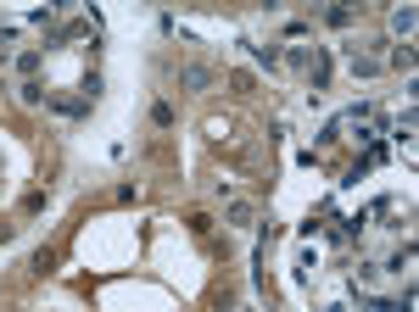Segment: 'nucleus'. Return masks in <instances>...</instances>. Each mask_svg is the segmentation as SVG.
Masks as SVG:
<instances>
[{"instance_id": "4", "label": "nucleus", "mask_w": 419, "mask_h": 312, "mask_svg": "<svg viewBox=\"0 0 419 312\" xmlns=\"http://www.w3.org/2000/svg\"><path fill=\"white\" fill-rule=\"evenodd\" d=\"M324 17H330V23H335V28H347V23H352V6H330V12H324Z\"/></svg>"}, {"instance_id": "2", "label": "nucleus", "mask_w": 419, "mask_h": 312, "mask_svg": "<svg viewBox=\"0 0 419 312\" xmlns=\"http://www.w3.org/2000/svg\"><path fill=\"white\" fill-rule=\"evenodd\" d=\"M179 78H185V84H190V89H207V84H213V73H207V67H185V73H179Z\"/></svg>"}, {"instance_id": "1", "label": "nucleus", "mask_w": 419, "mask_h": 312, "mask_svg": "<svg viewBox=\"0 0 419 312\" xmlns=\"http://www.w3.org/2000/svg\"><path fill=\"white\" fill-rule=\"evenodd\" d=\"M17 101H23V106H39V101H45V84H39V78H28V84L17 89Z\"/></svg>"}, {"instance_id": "3", "label": "nucleus", "mask_w": 419, "mask_h": 312, "mask_svg": "<svg viewBox=\"0 0 419 312\" xmlns=\"http://www.w3.org/2000/svg\"><path fill=\"white\" fill-rule=\"evenodd\" d=\"M392 28H397V34H414V12H408V6H403V12H392Z\"/></svg>"}]
</instances>
